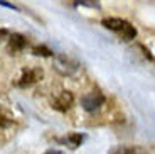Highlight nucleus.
<instances>
[{"label":"nucleus","instance_id":"obj_1","mask_svg":"<svg viewBox=\"0 0 155 154\" xmlns=\"http://www.w3.org/2000/svg\"><path fill=\"white\" fill-rule=\"evenodd\" d=\"M101 24H103V27H106L108 31H113L118 36H121L123 41H132V39L137 37V29L125 19H120V17H108V19L101 20Z\"/></svg>","mask_w":155,"mask_h":154},{"label":"nucleus","instance_id":"obj_2","mask_svg":"<svg viewBox=\"0 0 155 154\" xmlns=\"http://www.w3.org/2000/svg\"><path fill=\"white\" fill-rule=\"evenodd\" d=\"M105 103V95L100 92H91L86 93L84 96L81 98V105L86 112H96L101 105Z\"/></svg>","mask_w":155,"mask_h":154},{"label":"nucleus","instance_id":"obj_3","mask_svg":"<svg viewBox=\"0 0 155 154\" xmlns=\"http://www.w3.org/2000/svg\"><path fill=\"white\" fill-rule=\"evenodd\" d=\"M44 76V71L41 68H32V69H25L22 75H20L19 81H17V85L20 86V88H27V86L34 85V83H37L39 80H42Z\"/></svg>","mask_w":155,"mask_h":154},{"label":"nucleus","instance_id":"obj_4","mask_svg":"<svg viewBox=\"0 0 155 154\" xmlns=\"http://www.w3.org/2000/svg\"><path fill=\"white\" fill-rule=\"evenodd\" d=\"M74 103V95L71 92H61L54 100H52V108L58 112H68Z\"/></svg>","mask_w":155,"mask_h":154},{"label":"nucleus","instance_id":"obj_5","mask_svg":"<svg viewBox=\"0 0 155 154\" xmlns=\"http://www.w3.org/2000/svg\"><path fill=\"white\" fill-rule=\"evenodd\" d=\"M25 46H27V39L24 37L22 34H10V36H8L7 49H8V53H10V54L19 53V51H22Z\"/></svg>","mask_w":155,"mask_h":154},{"label":"nucleus","instance_id":"obj_6","mask_svg":"<svg viewBox=\"0 0 155 154\" xmlns=\"http://www.w3.org/2000/svg\"><path fill=\"white\" fill-rule=\"evenodd\" d=\"M83 141H84V135L79 134V132H69V134H66V137L59 139V142L69 146L71 149H76L78 146H81Z\"/></svg>","mask_w":155,"mask_h":154},{"label":"nucleus","instance_id":"obj_7","mask_svg":"<svg viewBox=\"0 0 155 154\" xmlns=\"http://www.w3.org/2000/svg\"><path fill=\"white\" fill-rule=\"evenodd\" d=\"M32 53H34L35 56H42V58H51V56H52V51L46 46H34L32 47Z\"/></svg>","mask_w":155,"mask_h":154},{"label":"nucleus","instance_id":"obj_8","mask_svg":"<svg viewBox=\"0 0 155 154\" xmlns=\"http://www.w3.org/2000/svg\"><path fill=\"white\" fill-rule=\"evenodd\" d=\"M12 122L14 120L10 119V117L7 115L4 112V108L0 107V129H4V127H8V125H12Z\"/></svg>","mask_w":155,"mask_h":154},{"label":"nucleus","instance_id":"obj_9","mask_svg":"<svg viewBox=\"0 0 155 154\" xmlns=\"http://www.w3.org/2000/svg\"><path fill=\"white\" fill-rule=\"evenodd\" d=\"M120 154H145L140 147H123L120 151Z\"/></svg>","mask_w":155,"mask_h":154},{"label":"nucleus","instance_id":"obj_10","mask_svg":"<svg viewBox=\"0 0 155 154\" xmlns=\"http://www.w3.org/2000/svg\"><path fill=\"white\" fill-rule=\"evenodd\" d=\"M78 4L88 5V7H98L100 5V0H78Z\"/></svg>","mask_w":155,"mask_h":154},{"label":"nucleus","instance_id":"obj_11","mask_svg":"<svg viewBox=\"0 0 155 154\" xmlns=\"http://www.w3.org/2000/svg\"><path fill=\"white\" fill-rule=\"evenodd\" d=\"M0 5H4V7H7V9H14V10H17L15 5L10 4V2H7V0H0Z\"/></svg>","mask_w":155,"mask_h":154},{"label":"nucleus","instance_id":"obj_12","mask_svg":"<svg viewBox=\"0 0 155 154\" xmlns=\"http://www.w3.org/2000/svg\"><path fill=\"white\" fill-rule=\"evenodd\" d=\"M7 36H8V32L5 31V29H0V41H2L4 37H7Z\"/></svg>","mask_w":155,"mask_h":154},{"label":"nucleus","instance_id":"obj_13","mask_svg":"<svg viewBox=\"0 0 155 154\" xmlns=\"http://www.w3.org/2000/svg\"><path fill=\"white\" fill-rule=\"evenodd\" d=\"M46 154H62L61 151H58V149H51V151H47Z\"/></svg>","mask_w":155,"mask_h":154}]
</instances>
